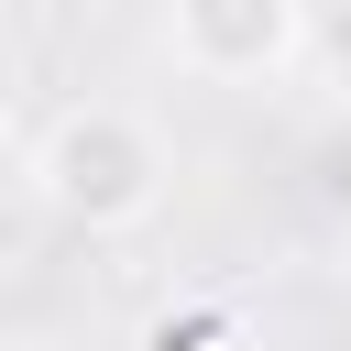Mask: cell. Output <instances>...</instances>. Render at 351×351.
<instances>
[{"label":"cell","instance_id":"cell-2","mask_svg":"<svg viewBox=\"0 0 351 351\" xmlns=\"http://www.w3.org/2000/svg\"><path fill=\"white\" fill-rule=\"evenodd\" d=\"M307 44V0H176L165 11V55L208 88H263L285 77Z\"/></svg>","mask_w":351,"mask_h":351},{"label":"cell","instance_id":"cell-1","mask_svg":"<svg viewBox=\"0 0 351 351\" xmlns=\"http://www.w3.org/2000/svg\"><path fill=\"white\" fill-rule=\"evenodd\" d=\"M33 197L66 219V230H88V241H121V230H143V219H165V197H176V143L143 121V110H121V99H77V110H55L44 132H33Z\"/></svg>","mask_w":351,"mask_h":351},{"label":"cell","instance_id":"cell-3","mask_svg":"<svg viewBox=\"0 0 351 351\" xmlns=\"http://www.w3.org/2000/svg\"><path fill=\"white\" fill-rule=\"evenodd\" d=\"M0 165H11V110H0Z\"/></svg>","mask_w":351,"mask_h":351}]
</instances>
